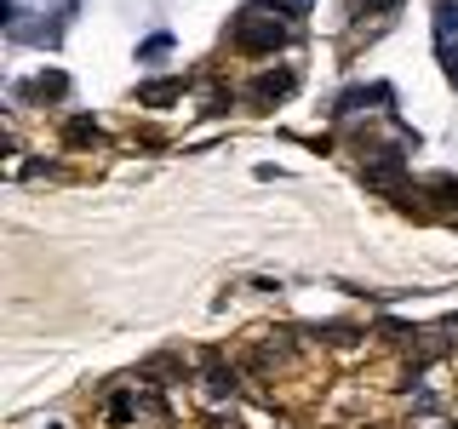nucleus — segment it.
<instances>
[{
    "mask_svg": "<svg viewBox=\"0 0 458 429\" xmlns=\"http://www.w3.org/2000/svg\"><path fill=\"white\" fill-rule=\"evenodd\" d=\"M183 97V80H149V86H138V104L143 109H166V104H178Z\"/></svg>",
    "mask_w": 458,
    "mask_h": 429,
    "instance_id": "4",
    "label": "nucleus"
},
{
    "mask_svg": "<svg viewBox=\"0 0 458 429\" xmlns=\"http://www.w3.org/2000/svg\"><path fill=\"white\" fill-rule=\"evenodd\" d=\"M161 52H172V35H155V40H143V57H161Z\"/></svg>",
    "mask_w": 458,
    "mask_h": 429,
    "instance_id": "12",
    "label": "nucleus"
},
{
    "mask_svg": "<svg viewBox=\"0 0 458 429\" xmlns=\"http://www.w3.org/2000/svg\"><path fill=\"white\" fill-rule=\"evenodd\" d=\"M293 86H298L293 69H264V75L247 86V97H252L258 109H269V104H281V97H293Z\"/></svg>",
    "mask_w": 458,
    "mask_h": 429,
    "instance_id": "3",
    "label": "nucleus"
},
{
    "mask_svg": "<svg viewBox=\"0 0 458 429\" xmlns=\"http://www.w3.org/2000/svg\"><path fill=\"white\" fill-rule=\"evenodd\" d=\"M424 195H436V212H441V218H458V178H429Z\"/></svg>",
    "mask_w": 458,
    "mask_h": 429,
    "instance_id": "6",
    "label": "nucleus"
},
{
    "mask_svg": "<svg viewBox=\"0 0 458 429\" xmlns=\"http://www.w3.org/2000/svg\"><path fill=\"white\" fill-rule=\"evenodd\" d=\"M367 189H384V195H407V155L401 149H372L367 161Z\"/></svg>",
    "mask_w": 458,
    "mask_h": 429,
    "instance_id": "2",
    "label": "nucleus"
},
{
    "mask_svg": "<svg viewBox=\"0 0 458 429\" xmlns=\"http://www.w3.org/2000/svg\"><path fill=\"white\" fill-rule=\"evenodd\" d=\"M207 395H212V400L235 395V366H224L218 355H207Z\"/></svg>",
    "mask_w": 458,
    "mask_h": 429,
    "instance_id": "5",
    "label": "nucleus"
},
{
    "mask_svg": "<svg viewBox=\"0 0 458 429\" xmlns=\"http://www.w3.org/2000/svg\"><path fill=\"white\" fill-rule=\"evenodd\" d=\"M98 138H104V132H98V121H86V114L64 126V143H75V149H81V143H98Z\"/></svg>",
    "mask_w": 458,
    "mask_h": 429,
    "instance_id": "9",
    "label": "nucleus"
},
{
    "mask_svg": "<svg viewBox=\"0 0 458 429\" xmlns=\"http://www.w3.org/2000/svg\"><path fill=\"white\" fill-rule=\"evenodd\" d=\"M429 12H436V40H441V46H453V35H458V0H436Z\"/></svg>",
    "mask_w": 458,
    "mask_h": 429,
    "instance_id": "7",
    "label": "nucleus"
},
{
    "mask_svg": "<svg viewBox=\"0 0 458 429\" xmlns=\"http://www.w3.org/2000/svg\"><path fill=\"white\" fill-rule=\"evenodd\" d=\"M64 92H69V80L57 75V69L52 75H35V86H29V97H64Z\"/></svg>",
    "mask_w": 458,
    "mask_h": 429,
    "instance_id": "10",
    "label": "nucleus"
},
{
    "mask_svg": "<svg viewBox=\"0 0 458 429\" xmlns=\"http://www.w3.org/2000/svg\"><path fill=\"white\" fill-rule=\"evenodd\" d=\"M276 6H286V12H310V0H276Z\"/></svg>",
    "mask_w": 458,
    "mask_h": 429,
    "instance_id": "14",
    "label": "nucleus"
},
{
    "mask_svg": "<svg viewBox=\"0 0 458 429\" xmlns=\"http://www.w3.org/2000/svg\"><path fill=\"white\" fill-rule=\"evenodd\" d=\"M441 69H447V80L458 86V46H441Z\"/></svg>",
    "mask_w": 458,
    "mask_h": 429,
    "instance_id": "11",
    "label": "nucleus"
},
{
    "mask_svg": "<svg viewBox=\"0 0 458 429\" xmlns=\"http://www.w3.org/2000/svg\"><path fill=\"white\" fill-rule=\"evenodd\" d=\"M384 97H390V86H355V92L338 97V114H355L361 104H384Z\"/></svg>",
    "mask_w": 458,
    "mask_h": 429,
    "instance_id": "8",
    "label": "nucleus"
},
{
    "mask_svg": "<svg viewBox=\"0 0 458 429\" xmlns=\"http://www.w3.org/2000/svg\"><path fill=\"white\" fill-rule=\"evenodd\" d=\"M229 40H235L241 52H252V57H264V52H281L286 40H293V29H286L269 6H247L235 18V29H229Z\"/></svg>",
    "mask_w": 458,
    "mask_h": 429,
    "instance_id": "1",
    "label": "nucleus"
},
{
    "mask_svg": "<svg viewBox=\"0 0 458 429\" xmlns=\"http://www.w3.org/2000/svg\"><path fill=\"white\" fill-rule=\"evenodd\" d=\"M395 0H361V12H390Z\"/></svg>",
    "mask_w": 458,
    "mask_h": 429,
    "instance_id": "13",
    "label": "nucleus"
}]
</instances>
